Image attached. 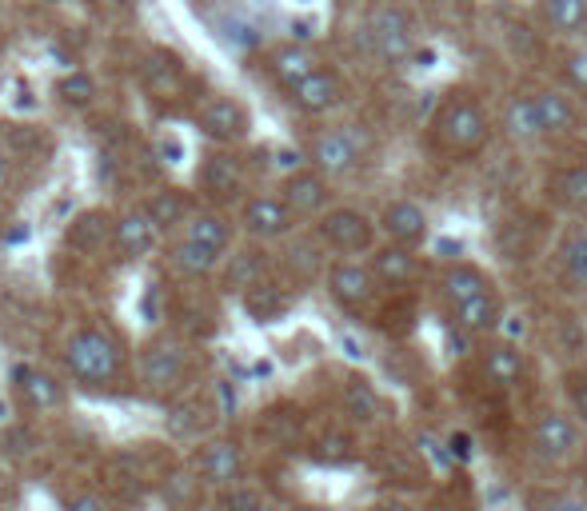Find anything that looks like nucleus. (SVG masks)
I'll return each instance as SVG.
<instances>
[{"mask_svg":"<svg viewBox=\"0 0 587 511\" xmlns=\"http://www.w3.org/2000/svg\"><path fill=\"white\" fill-rule=\"evenodd\" d=\"M427 132H432V144H436L444 156L468 160L488 149L491 117H488V108H483V100L471 93V88H452L436 105L432 120H427Z\"/></svg>","mask_w":587,"mask_h":511,"instance_id":"f257e3e1","label":"nucleus"},{"mask_svg":"<svg viewBox=\"0 0 587 511\" xmlns=\"http://www.w3.org/2000/svg\"><path fill=\"white\" fill-rule=\"evenodd\" d=\"M65 363H68V376L80 388H93V392L117 388L120 376H124L120 340L105 328H76L65 344Z\"/></svg>","mask_w":587,"mask_h":511,"instance_id":"f03ea898","label":"nucleus"},{"mask_svg":"<svg viewBox=\"0 0 587 511\" xmlns=\"http://www.w3.org/2000/svg\"><path fill=\"white\" fill-rule=\"evenodd\" d=\"M363 48L380 64H404L416 56V17L400 4H380L363 21Z\"/></svg>","mask_w":587,"mask_h":511,"instance_id":"7ed1b4c3","label":"nucleus"},{"mask_svg":"<svg viewBox=\"0 0 587 511\" xmlns=\"http://www.w3.org/2000/svg\"><path fill=\"white\" fill-rule=\"evenodd\" d=\"M188 372H193V356L181 340L172 336H156V340L144 344L140 351V383L152 400H172V395L184 392L188 383Z\"/></svg>","mask_w":587,"mask_h":511,"instance_id":"20e7f679","label":"nucleus"},{"mask_svg":"<svg viewBox=\"0 0 587 511\" xmlns=\"http://www.w3.org/2000/svg\"><path fill=\"white\" fill-rule=\"evenodd\" d=\"M316 236H320V244L336 256H372L376 244H380V224L372 220L368 213L360 208H328V213L316 220Z\"/></svg>","mask_w":587,"mask_h":511,"instance_id":"39448f33","label":"nucleus"},{"mask_svg":"<svg viewBox=\"0 0 587 511\" xmlns=\"http://www.w3.org/2000/svg\"><path fill=\"white\" fill-rule=\"evenodd\" d=\"M304 156H308L312 168L336 181V176H352L360 168L363 156H368V144H363V132H356V124H340L316 132Z\"/></svg>","mask_w":587,"mask_h":511,"instance_id":"423d86ee","label":"nucleus"},{"mask_svg":"<svg viewBox=\"0 0 587 511\" xmlns=\"http://www.w3.org/2000/svg\"><path fill=\"white\" fill-rule=\"evenodd\" d=\"M296 213H292L280 192H252L240 204V228L248 240L257 244H276V240H292L296 232Z\"/></svg>","mask_w":587,"mask_h":511,"instance_id":"0eeeda50","label":"nucleus"},{"mask_svg":"<svg viewBox=\"0 0 587 511\" xmlns=\"http://www.w3.org/2000/svg\"><path fill=\"white\" fill-rule=\"evenodd\" d=\"M324 287H328V296L340 304L344 312H368L380 296V280L372 276V268L368 260H352V256H340V260H331L328 272H324Z\"/></svg>","mask_w":587,"mask_h":511,"instance_id":"6e6552de","label":"nucleus"},{"mask_svg":"<svg viewBox=\"0 0 587 511\" xmlns=\"http://www.w3.org/2000/svg\"><path fill=\"white\" fill-rule=\"evenodd\" d=\"M196 188L213 204H244V160L228 149H208L196 168Z\"/></svg>","mask_w":587,"mask_h":511,"instance_id":"1a4fd4ad","label":"nucleus"},{"mask_svg":"<svg viewBox=\"0 0 587 511\" xmlns=\"http://www.w3.org/2000/svg\"><path fill=\"white\" fill-rule=\"evenodd\" d=\"M196 128H200V137H208L216 149H232L240 140H248L252 132V117H248V108L236 100V96H213V100H204L200 112H196Z\"/></svg>","mask_w":587,"mask_h":511,"instance_id":"9d476101","label":"nucleus"},{"mask_svg":"<svg viewBox=\"0 0 587 511\" xmlns=\"http://www.w3.org/2000/svg\"><path fill=\"white\" fill-rule=\"evenodd\" d=\"M193 471L200 476V483H208V488L228 491L244 479V452H240L236 439H225V436L204 439L193 456Z\"/></svg>","mask_w":587,"mask_h":511,"instance_id":"9b49d317","label":"nucleus"},{"mask_svg":"<svg viewBox=\"0 0 587 511\" xmlns=\"http://www.w3.org/2000/svg\"><path fill=\"white\" fill-rule=\"evenodd\" d=\"M280 196H284V204H289L292 213H296V220H320V216L331 208L328 176H324V172H316L312 164L289 172V176H284V184H280Z\"/></svg>","mask_w":587,"mask_h":511,"instance_id":"f8f14e48","label":"nucleus"},{"mask_svg":"<svg viewBox=\"0 0 587 511\" xmlns=\"http://www.w3.org/2000/svg\"><path fill=\"white\" fill-rule=\"evenodd\" d=\"M532 447L547 464H567L579 452V424L564 412H540L532 424Z\"/></svg>","mask_w":587,"mask_h":511,"instance_id":"ddd939ff","label":"nucleus"},{"mask_svg":"<svg viewBox=\"0 0 587 511\" xmlns=\"http://www.w3.org/2000/svg\"><path fill=\"white\" fill-rule=\"evenodd\" d=\"M272 272V256H268V244H257V240H248V244L232 248L225 256V268H220V287H225L228 296H244L248 287H257L260 280H268Z\"/></svg>","mask_w":587,"mask_h":511,"instance_id":"4468645a","label":"nucleus"},{"mask_svg":"<svg viewBox=\"0 0 587 511\" xmlns=\"http://www.w3.org/2000/svg\"><path fill=\"white\" fill-rule=\"evenodd\" d=\"M368 268L380 280V287H392V292H407V287L424 276V260L416 256V248L392 244V240L376 244V252L368 256Z\"/></svg>","mask_w":587,"mask_h":511,"instance_id":"2eb2a0df","label":"nucleus"},{"mask_svg":"<svg viewBox=\"0 0 587 511\" xmlns=\"http://www.w3.org/2000/svg\"><path fill=\"white\" fill-rule=\"evenodd\" d=\"M380 236L384 240H392V244H404V248H420L432 236V220H427L424 204L407 200V196H400V200H388L384 213H380Z\"/></svg>","mask_w":587,"mask_h":511,"instance_id":"dca6fc26","label":"nucleus"},{"mask_svg":"<svg viewBox=\"0 0 587 511\" xmlns=\"http://www.w3.org/2000/svg\"><path fill=\"white\" fill-rule=\"evenodd\" d=\"M289 100L304 117H324V112L344 105V76L336 73V68H316L304 85L292 88Z\"/></svg>","mask_w":587,"mask_h":511,"instance_id":"f3484780","label":"nucleus"},{"mask_svg":"<svg viewBox=\"0 0 587 511\" xmlns=\"http://www.w3.org/2000/svg\"><path fill=\"white\" fill-rule=\"evenodd\" d=\"M156 240H161V232H156V224H152L144 204H137V208L117 216V228H112V252H117L120 260H140V256H149L152 248H156Z\"/></svg>","mask_w":587,"mask_h":511,"instance_id":"a211bd4d","label":"nucleus"},{"mask_svg":"<svg viewBox=\"0 0 587 511\" xmlns=\"http://www.w3.org/2000/svg\"><path fill=\"white\" fill-rule=\"evenodd\" d=\"M12 388L21 395L24 404L36 407V412H48V407L65 404V388L53 372H44L36 363H12Z\"/></svg>","mask_w":587,"mask_h":511,"instance_id":"6ab92c4d","label":"nucleus"},{"mask_svg":"<svg viewBox=\"0 0 587 511\" xmlns=\"http://www.w3.org/2000/svg\"><path fill=\"white\" fill-rule=\"evenodd\" d=\"M316 68H324L320 56L312 53L308 44H300V41H289V44H280L276 53L268 56V76L276 80L284 93H292L296 85H304Z\"/></svg>","mask_w":587,"mask_h":511,"instance_id":"aec40b11","label":"nucleus"},{"mask_svg":"<svg viewBox=\"0 0 587 511\" xmlns=\"http://www.w3.org/2000/svg\"><path fill=\"white\" fill-rule=\"evenodd\" d=\"M480 372L491 388H500V392H512L523 383V372H528V363H523V351L515 348L512 340H496L480 351Z\"/></svg>","mask_w":587,"mask_h":511,"instance_id":"412c9836","label":"nucleus"},{"mask_svg":"<svg viewBox=\"0 0 587 511\" xmlns=\"http://www.w3.org/2000/svg\"><path fill=\"white\" fill-rule=\"evenodd\" d=\"M503 300L500 292L491 287V292H483V296L468 300V304H456L452 308V324H459L464 331H471L476 340H483V336H496V331L503 328Z\"/></svg>","mask_w":587,"mask_h":511,"instance_id":"4be33fe9","label":"nucleus"},{"mask_svg":"<svg viewBox=\"0 0 587 511\" xmlns=\"http://www.w3.org/2000/svg\"><path fill=\"white\" fill-rule=\"evenodd\" d=\"M144 208H149L152 224H156V232H161V236L181 232V228H188V220L196 216L193 192H184V188H161V192H152V200L144 204Z\"/></svg>","mask_w":587,"mask_h":511,"instance_id":"5701e85b","label":"nucleus"},{"mask_svg":"<svg viewBox=\"0 0 587 511\" xmlns=\"http://www.w3.org/2000/svg\"><path fill=\"white\" fill-rule=\"evenodd\" d=\"M439 287H444L448 308H456V304H468V300L491 292L496 284H491V276L480 264H471V260H452V264L444 268V276H439Z\"/></svg>","mask_w":587,"mask_h":511,"instance_id":"b1692460","label":"nucleus"},{"mask_svg":"<svg viewBox=\"0 0 587 511\" xmlns=\"http://www.w3.org/2000/svg\"><path fill=\"white\" fill-rule=\"evenodd\" d=\"M184 236H188V240H196L200 248H208V252L228 256V252H232V244H236V224L228 220L220 208H196V216L188 220Z\"/></svg>","mask_w":587,"mask_h":511,"instance_id":"393cba45","label":"nucleus"},{"mask_svg":"<svg viewBox=\"0 0 587 511\" xmlns=\"http://www.w3.org/2000/svg\"><path fill=\"white\" fill-rule=\"evenodd\" d=\"M340 407L352 424H376L384 415V395L376 392V383H368L363 376H352L340 388Z\"/></svg>","mask_w":587,"mask_h":511,"instance_id":"a878e982","label":"nucleus"},{"mask_svg":"<svg viewBox=\"0 0 587 511\" xmlns=\"http://www.w3.org/2000/svg\"><path fill=\"white\" fill-rule=\"evenodd\" d=\"M535 108H540V120H544V137H567L576 132L579 124V108L576 100L559 88H544V93H532Z\"/></svg>","mask_w":587,"mask_h":511,"instance_id":"bb28decb","label":"nucleus"},{"mask_svg":"<svg viewBox=\"0 0 587 511\" xmlns=\"http://www.w3.org/2000/svg\"><path fill=\"white\" fill-rule=\"evenodd\" d=\"M547 196L567 213H587V164H564L547 176Z\"/></svg>","mask_w":587,"mask_h":511,"instance_id":"cd10ccee","label":"nucleus"},{"mask_svg":"<svg viewBox=\"0 0 587 511\" xmlns=\"http://www.w3.org/2000/svg\"><path fill=\"white\" fill-rule=\"evenodd\" d=\"M240 304H244V312L257 319V324H276V319L289 312L292 296H289V287L268 276V280H260L257 287H248L244 296H240Z\"/></svg>","mask_w":587,"mask_h":511,"instance_id":"c85d7f7f","label":"nucleus"},{"mask_svg":"<svg viewBox=\"0 0 587 511\" xmlns=\"http://www.w3.org/2000/svg\"><path fill=\"white\" fill-rule=\"evenodd\" d=\"M112 228H117V220L108 213H100V208H93V213L76 216L73 224H68V248H76V252H100V248H112Z\"/></svg>","mask_w":587,"mask_h":511,"instance_id":"c756f323","label":"nucleus"},{"mask_svg":"<svg viewBox=\"0 0 587 511\" xmlns=\"http://www.w3.org/2000/svg\"><path fill=\"white\" fill-rule=\"evenodd\" d=\"M169 264L176 268L184 280H204V276H213L216 268L225 264V256L208 252V248H200L196 240L181 236V240H172V248H169Z\"/></svg>","mask_w":587,"mask_h":511,"instance_id":"7c9ffc66","label":"nucleus"},{"mask_svg":"<svg viewBox=\"0 0 587 511\" xmlns=\"http://www.w3.org/2000/svg\"><path fill=\"white\" fill-rule=\"evenodd\" d=\"M500 128L512 140H520V144H528V140H544V120H540L535 96H512V100L503 105Z\"/></svg>","mask_w":587,"mask_h":511,"instance_id":"2f4dec72","label":"nucleus"},{"mask_svg":"<svg viewBox=\"0 0 587 511\" xmlns=\"http://www.w3.org/2000/svg\"><path fill=\"white\" fill-rule=\"evenodd\" d=\"M559 272L576 292H587V224L572 228L559 244Z\"/></svg>","mask_w":587,"mask_h":511,"instance_id":"473e14b6","label":"nucleus"},{"mask_svg":"<svg viewBox=\"0 0 587 511\" xmlns=\"http://www.w3.org/2000/svg\"><path fill=\"white\" fill-rule=\"evenodd\" d=\"M328 248L320 244V236H304V240H292L289 252H284V268H289L296 280H312L328 272V260H324Z\"/></svg>","mask_w":587,"mask_h":511,"instance_id":"72a5a7b5","label":"nucleus"},{"mask_svg":"<svg viewBox=\"0 0 587 511\" xmlns=\"http://www.w3.org/2000/svg\"><path fill=\"white\" fill-rule=\"evenodd\" d=\"M544 21L559 36H579L587 29V0H544Z\"/></svg>","mask_w":587,"mask_h":511,"instance_id":"f704fd0d","label":"nucleus"},{"mask_svg":"<svg viewBox=\"0 0 587 511\" xmlns=\"http://www.w3.org/2000/svg\"><path fill=\"white\" fill-rule=\"evenodd\" d=\"M56 96H61V105H68V108H88L97 100V80H93V73H85V68H73V73H65L56 80Z\"/></svg>","mask_w":587,"mask_h":511,"instance_id":"c9c22d12","label":"nucleus"},{"mask_svg":"<svg viewBox=\"0 0 587 511\" xmlns=\"http://www.w3.org/2000/svg\"><path fill=\"white\" fill-rule=\"evenodd\" d=\"M220 511H276V508H272L257 488L236 483V488H228L225 496H220Z\"/></svg>","mask_w":587,"mask_h":511,"instance_id":"e433bc0d","label":"nucleus"},{"mask_svg":"<svg viewBox=\"0 0 587 511\" xmlns=\"http://www.w3.org/2000/svg\"><path fill=\"white\" fill-rule=\"evenodd\" d=\"M564 80L572 93L587 96V44H579V48H572L564 61Z\"/></svg>","mask_w":587,"mask_h":511,"instance_id":"4c0bfd02","label":"nucleus"},{"mask_svg":"<svg viewBox=\"0 0 587 511\" xmlns=\"http://www.w3.org/2000/svg\"><path fill=\"white\" fill-rule=\"evenodd\" d=\"M564 392H567V400H572V412L587 424V368L564 376Z\"/></svg>","mask_w":587,"mask_h":511,"instance_id":"58836bf2","label":"nucleus"},{"mask_svg":"<svg viewBox=\"0 0 587 511\" xmlns=\"http://www.w3.org/2000/svg\"><path fill=\"white\" fill-rule=\"evenodd\" d=\"M324 452L320 459H328V464H344V459H352V439L340 436V432H331V436H324Z\"/></svg>","mask_w":587,"mask_h":511,"instance_id":"ea45409f","label":"nucleus"},{"mask_svg":"<svg viewBox=\"0 0 587 511\" xmlns=\"http://www.w3.org/2000/svg\"><path fill=\"white\" fill-rule=\"evenodd\" d=\"M196 483H200V476L196 471H176V476H169V496L176 503H188L196 496Z\"/></svg>","mask_w":587,"mask_h":511,"instance_id":"a19ab883","label":"nucleus"},{"mask_svg":"<svg viewBox=\"0 0 587 511\" xmlns=\"http://www.w3.org/2000/svg\"><path fill=\"white\" fill-rule=\"evenodd\" d=\"M471 344H476V336H471V331H464L459 324H452V319H448V351H452V356L468 360V356H471Z\"/></svg>","mask_w":587,"mask_h":511,"instance_id":"79ce46f5","label":"nucleus"},{"mask_svg":"<svg viewBox=\"0 0 587 511\" xmlns=\"http://www.w3.org/2000/svg\"><path fill=\"white\" fill-rule=\"evenodd\" d=\"M544 511H587V500L576 496V491H559V496H552L544 503Z\"/></svg>","mask_w":587,"mask_h":511,"instance_id":"37998d69","label":"nucleus"},{"mask_svg":"<svg viewBox=\"0 0 587 511\" xmlns=\"http://www.w3.org/2000/svg\"><path fill=\"white\" fill-rule=\"evenodd\" d=\"M140 316H144V324H156V319H161V284H149V292L140 300Z\"/></svg>","mask_w":587,"mask_h":511,"instance_id":"c03bdc74","label":"nucleus"},{"mask_svg":"<svg viewBox=\"0 0 587 511\" xmlns=\"http://www.w3.org/2000/svg\"><path fill=\"white\" fill-rule=\"evenodd\" d=\"M65 511H105V503L93 496V491H76L65 500Z\"/></svg>","mask_w":587,"mask_h":511,"instance_id":"a18cd8bd","label":"nucleus"},{"mask_svg":"<svg viewBox=\"0 0 587 511\" xmlns=\"http://www.w3.org/2000/svg\"><path fill=\"white\" fill-rule=\"evenodd\" d=\"M448 452H452V459H468L471 456V439L459 432V436H448Z\"/></svg>","mask_w":587,"mask_h":511,"instance_id":"49530a36","label":"nucleus"},{"mask_svg":"<svg viewBox=\"0 0 587 511\" xmlns=\"http://www.w3.org/2000/svg\"><path fill=\"white\" fill-rule=\"evenodd\" d=\"M372 511H416L407 500H395V496H388V500H376Z\"/></svg>","mask_w":587,"mask_h":511,"instance_id":"de8ad7c7","label":"nucleus"},{"mask_svg":"<svg viewBox=\"0 0 587 511\" xmlns=\"http://www.w3.org/2000/svg\"><path fill=\"white\" fill-rule=\"evenodd\" d=\"M161 152H164V156H169V164H181V156H184V152H181V144H176V140H164V144H161Z\"/></svg>","mask_w":587,"mask_h":511,"instance_id":"09e8293b","label":"nucleus"},{"mask_svg":"<svg viewBox=\"0 0 587 511\" xmlns=\"http://www.w3.org/2000/svg\"><path fill=\"white\" fill-rule=\"evenodd\" d=\"M9 172H12V160H9V152L0 149V188L9 184Z\"/></svg>","mask_w":587,"mask_h":511,"instance_id":"8fccbe9b","label":"nucleus"},{"mask_svg":"<svg viewBox=\"0 0 587 511\" xmlns=\"http://www.w3.org/2000/svg\"><path fill=\"white\" fill-rule=\"evenodd\" d=\"M4 420H9V404H4V400H0V424H4Z\"/></svg>","mask_w":587,"mask_h":511,"instance_id":"3c124183","label":"nucleus"},{"mask_svg":"<svg viewBox=\"0 0 587 511\" xmlns=\"http://www.w3.org/2000/svg\"><path fill=\"white\" fill-rule=\"evenodd\" d=\"M0 500H4V476H0Z\"/></svg>","mask_w":587,"mask_h":511,"instance_id":"603ef678","label":"nucleus"},{"mask_svg":"<svg viewBox=\"0 0 587 511\" xmlns=\"http://www.w3.org/2000/svg\"><path fill=\"white\" fill-rule=\"evenodd\" d=\"M105 4H129V0H105Z\"/></svg>","mask_w":587,"mask_h":511,"instance_id":"864d4df0","label":"nucleus"},{"mask_svg":"<svg viewBox=\"0 0 587 511\" xmlns=\"http://www.w3.org/2000/svg\"><path fill=\"white\" fill-rule=\"evenodd\" d=\"M44 4H48V0H44Z\"/></svg>","mask_w":587,"mask_h":511,"instance_id":"5fc2aeb1","label":"nucleus"}]
</instances>
